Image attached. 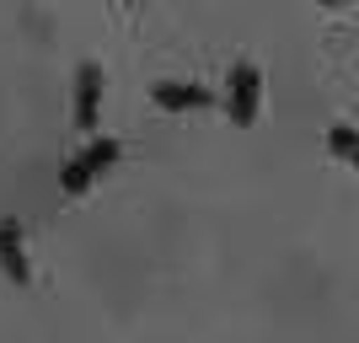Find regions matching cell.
<instances>
[{
  "mask_svg": "<svg viewBox=\"0 0 359 343\" xmlns=\"http://www.w3.org/2000/svg\"><path fill=\"white\" fill-rule=\"evenodd\" d=\"M113 161H118V140H91L75 161H65L60 188H65V194H86L91 182H97V172H107Z\"/></svg>",
  "mask_w": 359,
  "mask_h": 343,
  "instance_id": "1",
  "label": "cell"
},
{
  "mask_svg": "<svg viewBox=\"0 0 359 343\" xmlns=\"http://www.w3.org/2000/svg\"><path fill=\"white\" fill-rule=\"evenodd\" d=\"M225 91H231V123H247L257 119V91H263V70L252 60H236L231 75H225Z\"/></svg>",
  "mask_w": 359,
  "mask_h": 343,
  "instance_id": "2",
  "label": "cell"
},
{
  "mask_svg": "<svg viewBox=\"0 0 359 343\" xmlns=\"http://www.w3.org/2000/svg\"><path fill=\"white\" fill-rule=\"evenodd\" d=\"M97 102H102V70L91 60H81V70H75V129L81 135L97 129Z\"/></svg>",
  "mask_w": 359,
  "mask_h": 343,
  "instance_id": "3",
  "label": "cell"
},
{
  "mask_svg": "<svg viewBox=\"0 0 359 343\" xmlns=\"http://www.w3.org/2000/svg\"><path fill=\"white\" fill-rule=\"evenodd\" d=\"M150 97H156V107H166V113H188V107H210L215 102V91L198 86V81H156Z\"/></svg>",
  "mask_w": 359,
  "mask_h": 343,
  "instance_id": "4",
  "label": "cell"
},
{
  "mask_svg": "<svg viewBox=\"0 0 359 343\" xmlns=\"http://www.w3.org/2000/svg\"><path fill=\"white\" fill-rule=\"evenodd\" d=\"M0 263H6V274H11L16 284H27V279H32V263H27L22 225H16V220H0Z\"/></svg>",
  "mask_w": 359,
  "mask_h": 343,
  "instance_id": "5",
  "label": "cell"
},
{
  "mask_svg": "<svg viewBox=\"0 0 359 343\" xmlns=\"http://www.w3.org/2000/svg\"><path fill=\"white\" fill-rule=\"evenodd\" d=\"M327 145H332L338 161L359 166V129H354V123H332V129H327Z\"/></svg>",
  "mask_w": 359,
  "mask_h": 343,
  "instance_id": "6",
  "label": "cell"
}]
</instances>
